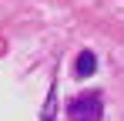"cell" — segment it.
Instances as JSON below:
<instances>
[{"mask_svg":"<svg viewBox=\"0 0 124 121\" xmlns=\"http://www.w3.org/2000/svg\"><path fill=\"white\" fill-rule=\"evenodd\" d=\"M94 67H97V57H94L91 51H84L81 57H77V74H81V78H91Z\"/></svg>","mask_w":124,"mask_h":121,"instance_id":"obj_1","label":"cell"}]
</instances>
